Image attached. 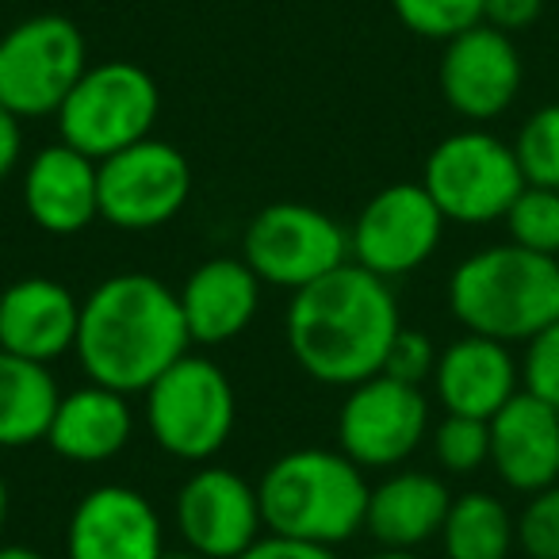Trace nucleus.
Segmentation results:
<instances>
[{"mask_svg": "<svg viewBox=\"0 0 559 559\" xmlns=\"http://www.w3.org/2000/svg\"><path fill=\"white\" fill-rule=\"evenodd\" d=\"M162 559H203V556H195V551H165Z\"/></svg>", "mask_w": 559, "mask_h": 559, "instance_id": "4c0bfd02", "label": "nucleus"}, {"mask_svg": "<svg viewBox=\"0 0 559 559\" xmlns=\"http://www.w3.org/2000/svg\"><path fill=\"white\" fill-rule=\"evenodd\" d=\"M449 218L426 192V185L399 180L365 203L349 230V261L383 280L421 269L441 246Z\"/></svg>", "mask_w": 559, "mask_h": 559, "instance_id": "9b49d317", "label": "nucleus"}, {"mask_svg": "<svg viewBox=\"0 0 559 559\" xmlns=\"http://www.w3.org/2000/svg\"><path fill=\"white\" fill-rule=\"evenodd\" d=\"M521 388L559 411V319L548 322L521 357Z\"/></svg>", "mask_w": 559, "mask_h": 559, "instance_id": "c756f323", "label": "nucleus"}, {"mask_svg": "<svg viewBox=\"0 0 559 559\" xmlns=\"http://www.w3.org/2000/svg\"><path fill=\"white\" fill-rule=\"evenodd\" d=\"M241 261L261 284L299 292L349 261V230L307 203H269L249 218Z\"/></svg>", "mask_w": 559, "mask_h": 559, "instance_id": "1a4fd4ad", "label": "nucleus"}, {"mask_svg": "<svg viewBox=\"0 0 559 559\" xmlns=\"http://www.w3.org/2000/svg\"><path fill=\"white\" fill-rule=\"evenodd\" d=\"M96 177H100V218L119 230L165 226L192 195L188 157L154 134L96 162Z\"/></svg>", "mask_w": 559, "mask_h": 559, "instance_id": "9d476101", "label": "nucleus"}, {"mask_svg": "<svg viewBox=\"0 0 559 559\" xmlns=\"http://www.w3.org/2000/svg\"><path fill=\"white\" fill-rule=\"evenodd\" d=\"M490 467L518 495L559 483V411L525 388L490 418Z\"/></svg>", "mask_w": 559, "mask_h": 559, "instance_id": "dca6fc26", "label": "nucleus"}, {"mask_svg": "<svg viewBox=\"0 0 559 559\" xmlns=\"http://www.w3.org/2000/svg\"><path fill=\"white\" fill-rule=\"evenodd\" d=\"M452 495L437 475L429 472H395L372 487L368 495L365 528L383 548L414 551L418 544L441 536V525L449 518Z\"/></svg>", "mask_w": 559, "mask_h": 559, "instance_id": "4be33fe9", "label": "nucleus"}, {"mask_svg": "<svg viewBox=\"0 0 559 559\" xmlns=\"http://www.w3.org/2000/svg\"><path fill=\"white\" fill-rule=\"evenodd\" d=\"M433 391L444 414L490 421L521 391V360L495 337L464 334L437 357Z\"/></svg>", "mask_w": 559, "mask_h": 559, "instance_id": "a211bd4d", "label": "nucleus"}, {"mask_svg": "<svg viewBox=\"0 0 559 559\" xmlns=\"http://www.w3.org/2000/svg\"><path fill=\"white\" fill-rule=\"evenodd\" d=\"M261 280L241 257L203 261L180 288V311L192 345H226L253 322Z\"/></svg>", "mask_w": 559, "mask_h": 559, "instance_id": "aec40b11", "label": "nucleus"}, {"mask_svg": "<svg viewBox=\"0 0 559 559\" xmlns=\"http://www.w3.org/2000/svg\"><path fill=\"white\" fill-rule=\"evenodd\" d=\"M437 357H441V353L433 349V337L421 334V330H406L403 326L395 334V342H391V349H388V360H383V376L421 388L426 380H433Z\"/></svg>", "mask_w": 559, "mask_h": 559, "instance_id": "7c9ffc66", "label": "nucleus"}, {"mask_svg": "<svg viewBox=\"0 0 559 559\" xmlns=\"http://www.w3.org/2000/svg\"><path fill=\"white\" fill-rule=\"evenodd\" d=\"M70 559H162V518L134 487L88 490L66 528Z\"/></svg>", "mask_w": 559, "mask_h": 559, "instance_id": "2eb2a0df", "label": "nucleus"}, {"mask_svg": "<svg viewBox=\"0 0 559 559\" xmlns=\"http://www.w3.org/2000/svg\"><path fill=\"white\" fill-rule=\"evenodd\" d=\"M4 518H9V483L0 475V528H4Z\"/></svg>", "mask_w": 559, "mask_h": 559, "instance_id": "c9c22d12", "label": "nucleus"}, {"mask_svg": "<svg viewBox=\"0 0 559 559\" xmlns=\"http://www.w3.org/2000/svg\"><path fill=\"white\" fill-rule=\"evenodd\" d=\"M518 548L528 559H559V483L528 495L518 513Z\"/></svg>", "mask_w": 559, "mask_h": 559, "instance_id": "c85d7f7f", "label": "nucleus"}, {"mask_svg": "<svg viewBox=\"0 0 559 559\" xmlns=\"http://www.w3.org/2000/svg\"><path fill=\"white\" fill-rule=\"evenodd\" d=\"M180 296L146 272L108 276L81 304L78 357L93 383L111 391H146L188 353Z\"/></svg>", "mask_w": 559, "mask_h": 559, "instance_id": "f03ea898", "label": "nucleus"}, {"mask_svg": "<svg viewBox=\"0 0 559 559\" xmlns=\"http://www.w3.org/2000/svg\"><path fill=\"white\" fill-rule=\"evenodd\" d=\"M81 304L50 276H24L0 292V349L50 365L78 349Z\"/></svg>", "mask_w": 559, "mask_h": 559, "instance_id": "f3484780", "label": "nucleus"}, {"mask_svg": "<svg viewBox=\"0 0 559 559\" xmlns=\"http://www.w3.org/2000/svg\"><path fill=\"white\" fill-rule=\"evenodd\" d=\"M162 111L157 81L134 62L88 66L66 104L58 108L62 142L93 162L119 154L134 142L150 139Z\"/></svg>", "mask_w": 559, "mask_h": 559, "instance_id": "39448f33", "label": "nucleus"}, {"mask_svg": "<svg viewBox=\"0 0 559 559\" xmlns=\"http://www.w3.org/2000/svg\"><path fill=\"white\" fill-rule=\"evenodd\" d=\"M257 495L269 533L337 548L365 528L372 487L345 452L296 449L264 472Z\"/></svg>", "mask_w": 559, "mask_h": 559, "instance_id": "20e7f679", "label": "nucleus"}, {"mask_svg": "<svg viewBox=\"0 0 559 559\" xmlns=\"http://www.w3.org/2000/svg\"><path fill=\"white\" fill-rule=\"evenodd\" d=\"M441 96L456 116L472 123H490L513 108L525 81L518 43L490 24H475L444 43L441 55Z\"/></svg>", "mask_w": 559, "mask_h": 559, "instance_id": "ddd939ff", "label": "nucleus"}, {"mask_svg": "<svg viewBox=\"0 0 559 559\" xmlns=\"http://www.w3.org/2000/svg\"><path fill=\"white\" fill-rule=\"evenodd\" d=\"M403 27L421 39L449 43L460 32L483 24V0H391Z\"/></svg>", "mask_w": 559, "mask_h": 559, "instance_id": "bb28decb", "label": "nucleus"}, {"mask_svg": "<svg viewBox=\"0 0 559 559\" xmlns=\"http://www.w3.org/2000/svg\"><path fill=\"white\" fill-rule=\"evenodd\" d=\"M177 525L195 556L238 559L261 540V495L230 467H200L177 495Z\"/></svg>", "mask_w": 559, "mask_h": 559, "instance_id": "4468645a", "label": "nucleus"}, {"mask_svg": "<svg viewBox=\"0 0 559 559\" xmlns=\"http://www.w3.org/2000/svg\"><path fill=\"white\" fill-rule=\"evenodd\" d=\"M544 0H483V24L498 27V32L513 35L525 32L540 20Z\"/></svg>", "mask_w": 559, "mask_h": 559, "instance_id": "2f4dec72", "label": "nucleus"}, {"mask_svg": "<svg viewBox=\"0 0 559 559\" xmlns=\"http://www.w3.org/2000/svg\"><path fill=\"white\" fill-rule=\"evenodd\" d=\"M421 185L449 223L487 226L506 218L525 188V177L513 142H502L490 131H456L429 150Z\"/></svg>", "mask_w": 559, "mask_h": 559, "instance_id": "423d86ee", "label": "nucleus"}, {"mask_svg": "<svg viewBox=\"0 0 559 559\" xmlns=\"http://www.w3.org/2000/svg\"><path fill=\"white\" fill-rule=\"evenodd\" d=\"M437 464L452 475H472L483 464H490V421L464 418V414H444V421L433 429Z\"/></svg>", "mask_w": 559, "mask_h": 559, "instance_id": "cd10ccee", "label": "nucleus"}, {"mask_svg": "<svg viewBox=\"0 0 559 559\" xmlns=\"http://www.w3.org/2000/svg\"><path fill=\"white\" fill-rule=\"evenodd\" d=\"M502 223L510 230L513 246L559 261V188L525 185L518 200L510 203Z\"/></svg>", "mask_w": 559, "mask_h": 559, "instance_id": "393cba45", "label": "nucleus"}, {"mask_svg": "<svg viewBox=\"0 0 559 559\" xmlns=\"http://www.w3.org/2000/svg\"><path fill=\"white\" fill-rule=\"evenodd\" d=\"M62 403L47 365L0 349V449H24L47 441Z\"/></svg>", "mask_w": 559, "mask_h": 559, "instance_id": "5701e85b", "label": "nucleus"}, {"mask_svg": "<svg viewBox=\"0 0 559 559\" xmlns=\"http://www.w3.org/2000/svg\"><path fill=\"white\" fill-rule=\"evenodd\" d=\"M449 311L467 334L533 342L559 319V261L513 241L464 257L449 280Z\"/></svg>", "mask_w": 559, "mask_h": 559, "instance_id": "7ed1b4c3", "label": "nucleus"}, {"mask_svg": "<svg viewBox=\"0 0 559 559\" xmlns=\"http://www.w3.org/2000/svg\"><path fill=\"white\" fill-rule=\"evenodd\" d=\"M0 559H47V556L27 548V544H4V548H0Z\"/></svg>", "mask_w": 559, "mask_h": 559, "instance_id": "f704fd0d", "label": "nucleus"}, {"mask_svg": "<svg viewBox=\"0 0 559 559\" xmlns=\"http://www.w3.org/2000/svg\"><path fill=\"white\" fill-rule=\"evenodd\" d=\"M238 559H337L334 548H322V544L292 540V536H261L253 548H246Z\"/></svg>", "mask_w": 559, "mask_h": 559, "instance_id": "473e14b6", "label": "nucleus"}, {"mask_svg": "<svg viewBox=\"0 0 559 559\" xmlns=\"http://www.w3.org/2000/svg\"><path fill=\"white\" fill-rule=\"evenodd\" d=\"M521 177L533 188H559V104H544L513 139Z\"/></svg>", "mask_w": 559, "mask_h": 559, "instance_id": "a878e982", "label": "nucleus"}, {"mask_svg": "<svg viewBox=\"0 0 559 559\" xmlns=\"http://www.w3.org/2000/svg\"><path fill=\"white\" fill-rule=\"evenodd\" d=\"M234 388L207 357H185L146 388V421L154 441L177 460H211L234 433Z\"/></svg>", "mask_w": 559, "mask_h": 559, "instance_id": "0eeeda50", "label": "nucleus"}, {"mask_svg": "<svg viewBox=\"0 0 559 559\" xmlns=\"http://www.w3.org/2000/svg\"><path fill=\"white\" fill-rule=\"evenodd\" d=\"M399 330L403 322L388 280L353 261L292 292V357L311 380L330 388H357L380 376Z\"/></svg>", "mask_w": 559, "mask_h": 559, "instance_id": "f257e3e1", "label": "nucleus"}, {"mask_svg": "<svg viewBox=\"0 0 559 559\" xmlns=\"http://www.w3.org/2000/svg\"><path fill=\"white\" fill-rule=\"evenodd\" d=\"M429 429V403L421 388L391 376H372V380L349 388V399L337 414V437L342 452L368 467H395L414 456Z\"/></svg>", "mask_w": 559, "mask_h": 559, "instance_id": "f8f14e48", "label": "nucleus"}, {"mask_svg": "<svg viewBox=\"0 0 559 559\" xmlns=\"http://www.w3.org/2000/svg\"><path fill=\"white\" fill-rule=\"evenodd\" d=\"M131 433L134 418L123 391L88 383V388L62 395L55 421H50L47 444L73 464H104V460L119 456L127 449Z\"/></svg>", "mask_w": 559, "mask_h": 559, "instance_id": "412c9836", "label": "nucleus"}, {"mask_svg": "<svg viewBox=\"0 0 559 559\" xmlns=\"http://www.w3.org/2000/svg\"><path fill=\"white\" fill-rule=\"evenodd\" d=\"M441 544L449 559H510L518 544V518L502 498L487 490H467L452 498L449 518L441 525Z\"/></svg>", "mask_w": 559, "mask_h": 559, "instance_id": "b1692460", "label": "nucleus"}, {"mask_svg": "<svg viewBox=\"0 0 559 559\" xmlns=\"http://www.w3.org/2000/svg\"><path fill=\"white\" fill-rule=\"evenodd\" d=\"M24 207L35 226L58 238L81 234L93 218H100V177L96 162L73 150L70 142L39 150L27 165Z\"/></svg>", "mask_w": 559, "mask_h": 559, "instance_id": "6ab92c4d", "label": "nucleus"}, {"mask_svg": "<svg viewBox=\"0 0 559 559\" xmlns=\"http://www.w3.org/2000/svg\"><path fill=\"white\" fill-rule=\"evenodd\" d=\"M85 70V35L66 16H32L0 35V104L20 119L58 116Z\"/></svg>", "mask_w": 559, "mask_h": 559, "instance_id": "6e6552de", "label": "nucleus"}, {"mask_svg": "<svg viewBox=\"0 0 559 559\" xmlns=\"http://www.w3.org/2000/svg\"><path fill=\"white\" fill-rule=\"evenodd\" d=\"M20 157H24V127H20L16 111L0 104V180L16 169Z\"/></svg>", "mask_w": 559, "mask_h": 559, "instance_id": "72a5a7b5", "label": "nucleus"}, {"mask_svg": "<svg viewBox=\"0 0 559 559\" xmlns=\"http://www.w3.org/2000/svg\"><path fill=\"white\" fill-rule=\"evenodd\" d=\"M372 559H421V556H414V551H403V548H383L380 556H372Z\"/></svg>", "mask_w": 559, "mask_h": 559, "instance_id": "e433bc0d", "label": "nucleus"}]
</instances>
